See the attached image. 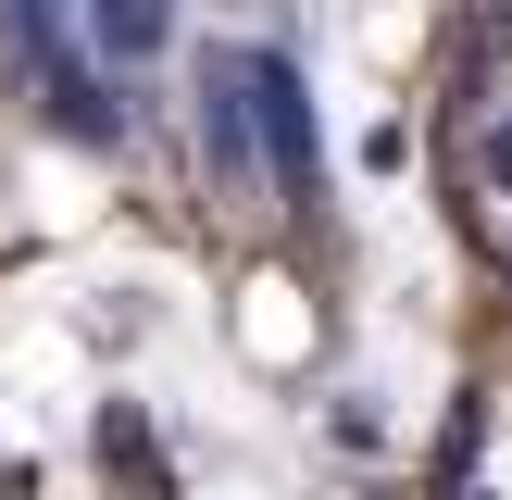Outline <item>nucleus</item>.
Instances as JSON below:
<instances>
[{
    "label": "nucleus",
    "mask_w": 512,
    "mask_h": 500,
    "mask_svg": "<svg viewBox=\"0 0 512 500\" xmlns=\"http://www.w3.org/2000/svg\"><path fill=\"white\" fill-rule=\"evenodd\" d=\"M238 63H250V138H263L275 188L313 200V188H325V150H313V100H300V75H288V63H263V50H238Z\"/></svg>",
    "instance_id": "1"
},
{
    "label": "nucleus",
    "mask_w": 512,
    "mask_h": 500,
    "mask_svg": "<svg viewBox=\"0 0 512 500\" xmlns=\"http://www.w3.org/2000/svg\"><path fill=\"white\" fill-rule=\"evenodd\" d=\"M88 38L113 50V63H150V50L175 38V0H88Z\"/></svg>",
    "instance_id": "2"
}]
</instances>
